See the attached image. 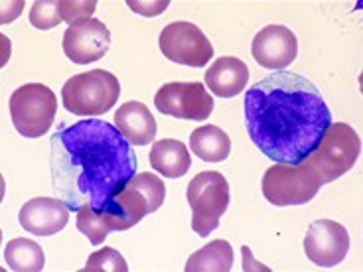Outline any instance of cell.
Instances as JSON below:
<instances>
[{
  "mask_svg": "<svg viewBox=\"0 0 363 272\" xmlns=\"http://www.w3.org/2000/svg\"><path fill=\"white\" fill-rule=\"evenodd\" d=\"M121 83L111 72L93 69L69 77L62 87L64 107L77 117H99L117 105Z\"/></svg>",
  "mask_w": 363,
  "mask_h": 272,
  "instance_id": "4",
  "label": "cell"
},
{
  "mask_svg": "<svg viewBox=\"0 0 363 272\" xmlns=\"http://www.w3.org/2000/svg\"><path fill=\"white\" fill-rule=\"evenodd\" d=\"M245 125L253 144L274 164H302L332 123L322 93L298 73L277 72L245 93Z\"/></svg>",
  "mask_w": 363,
  "mask_h": 272,
  "instance_id": "2",
  "label": "cell"
},
{
  "mask_svg": "<svg viewBox=\"0 0 363 272\" xmlns=\"http://www.w3.org/2000/svg\"><path fill=\"white\" fill-rule=\"evenodd\" d=\"M85 272H127L128 264L123 259V254L111 249V246H103L101 251L93 253L87 259L85 264Z\"/></svg>",
  "mask_w": 363,
  "mask_h": 272,
  "instance_id": "22",
  "label": "cell"
},
{
  "mask_svg": "<svg viewBox=\"0 0 363 272\" xmlns=\"http://www.w3.org/2000/svg\"><path fill=\"white\" fill-rule=\"evenodd\" d=\"M72 209L55 198H34L26 201L18 213V221L24 231L38 237L60 233L69 221Z\"/></svg>",
  "mask_w": 363,
  "mask_h": 272,
  "instance_id": "14",
  "label": "cell"
},
{
  "mask_svg": "<svg viewBox=\"0 0 363 272\" xmlns=\"http://www.w3.org/2000/svg\"><path fill=\"white\" fill-rule=\"evenodd\" d=\"M190 148L203 162H223L231 152V140L219 127L206 125L191 132Z\"/></svg>",
  "mask_w": 363,
  "mask_h": 272,
  "instance_id": "18",
  "label": "cell"
},
{
  "mask_svg": "<svg viewBox=\"0 0 363 272\" xmlns=\"http://www.w3.org/2000/svg\"><path fill=\"white\" fill-rule=\"evenodd\" d=\"M115 127L135 146L150 144L156 136L155 117L140 101H128L118 107L115 113Z\"/></svg>",
  "mask_w": 363,
  "mask_h": 272,
  "instance_id": "16",
  "label": "cell"
},
{
  "mask_svg": "<svg viewBox=\"0 0 363 272\" xmlns=\"http://www.w3.org/2000/svg\"><path fill=\"white\" fill-rule=\"evenodd\" d=\"M4 261L9 268L16 272H40L44 268L45 256L42 246L30 239H12L4 246Z\"/></svg>",
  "mask_w": 363,
  "mask_h": 272,
  "instance_id": "20",
  "label": "cell"
},
{
  "mask_svg": "<svg viewBox=\"0 0 363 272\" xmlns=\"http://www.w3.org/2000/svg\"><path fill=\"white\" fill-rule=\"evenodd\" d=\"M62 44L65 55L73 64L87 65L107 55L111 47V32L101 20L89 18L67 28Z\"/></svg>",
  "mask_w": 363,
  "mask_h": 272,
  "instance_id": "12",
  "label": "cell"
},
{
  "mask_svg": "<svg viewBox=\"0 0 363 272\" xmlns=\"http://www.w3.org/2000/svg\"><path fill=\"white\" fill-rule=\"evenodd\" d=\"M203 81L208 85V89L221 99L237 97L239 93L245 91L247 81H249V67L239 57L223 55V57H218L206 72Z\"/></svg>",
  "mask_w": 363,
  "mask_h": 272,
  "instance_id": "15",
  "label": "cell"
},
{
  "mask_svg": "<svg viewBox=\"0 0 363 272\" xmlns=\"http://www.w3.org/2000/svg\"><path fill=\"white\" fill-rule=\"evenodd\" d=\"M60 12H62V18L69 24V26H75L79 22H85L93 16V12L97 8V2L95 0H89V2H77V0H60Z\"/></svg>",
  "mask_w": 363,
  "mask_h": 272,
  "instance_id": "24",
  "label": "cell"
},
{
  "mask_svg": "<svg viewBox=\"0 0 363 272\" xmlns=\"http://www.w3.org/2000/svg\"><path fill=\"white\" fill-rule=\"evenodd\" d=\"M150 166L164 178H182L191 168V158L188 148L180 140L164 138L152 144L150 150Z\"/></svg>",
  "mask_w": 363,
  "mask_h": 272,
  "instance_id": "17",
  "label": "cell"
},
{
  "mask_svg": "<svg viewBox=\"0 0 363 272\" xmlns=\"http://www.w3.org/2000/svg\"><path fill=\"white\" fill-rule=\"evenodd\" d=\"M155 105L168 117L182 120H208L216 103L203 83L172 81L158 89Z\"/></svg>",
  "mask_w": 363,
  "mask_h": 272,
  "instance_id": "9",
  "label": "cell"
},
{
  "mask_svg": "<svg viewBox=\"0 0 363 272\" xmlns=\"http://www.w3.org/2000/svg\"><path fill=\"white\" fill-rule=\"evenodd\" d=\"M350 251V233L342 223L332 219H318L306 231L304 253L310 263L322 268H332L344 263Z\"/></svg>",
  "mask_w": 363,
  "mask_h": 272,
  "instance_id": "11",
  "label": "cell"
},
{
  "mask_svg": "<svg viewBox=\"0 0 363 272\" xmlns=\"http://www.w3.org/2000/svg\"><path fill=\"white\" fill-rule=\"evenodd\" d=\"M251 54L255 62L267 69L284 72L298 55V40L286 26L271 24L255 36Z\"/></svg>",
  "mask_w": 363,
  "mask_h": 272,
  "instance_id": "13",
  "label": "cell"
},
{
  "mask_svg": "<svg viewBox=\"0 0 363 272\" xmlns=\"http://www.w3.org/2000/svg\"><path fill=\"white\" fill-rule=\"evenodd\" d=\"M160 52L174 64L203 67L213 57V45L191 22H172L160 32Z\"/></svg>",
  "mask_w": 363,
  "mask_h": 272,
  "instance_id": "10",
  "label": "cell"
},
{
  "mask_svg": "<svg viewBox=\"0 0 363 272\" xmlns=\"http://www.w3.org/2000/svg\"><path fill=\"white\" fill-rule=\"evenodd\" d=\"M30 22L38 30L55 28L60 22H64L62 12H60V4L52 2V0H38L32 4V10H30Z\"/></svg>",
  "mask_w": 363,
  "mask_h": 272,
  "instance_id": "23",
  "label": "cell"
},
{
  "mask_svg": "<svg viewBox=\"0 0 363 272\" xmlns=\"http://www.w3.org/2000/svg\"><path fill=\"white\" fill-rule=\"evenodd\" d=\"M362 154V138L345 123H330L316 150L304 160L320 176L322 183H332L347 174Z\"/></svg>",
  "mask_w": 363,
  "mask_h": 272,
  "instance_id": "5",
  "label": "cell"
},
{
  "mask_svg": "<svg viewBox=\"0 0 363 272\" xmlns=\"http://www.w3.org/2000/svg\"><path fill=\"white\" fill-rule=\"evenodd\" d=\"M233 266V249L218 239L191 254L186 263V272H229Z\"/></svg>",
  "mask_w": 363,
  "mask_h": 272,
  "instance_id": "19",
  "label": "cell"
},
{
  "mask_svg": "<svg viewBox=\"0 0 363 272\" xmlns=\"http://www.w3.org/2000/svg\"><path fill=\"white\" fill-rule=\"evenodd\" d=\"M186 198L191 208V229L200 237H209L219 227L231 200L229 181L219 172H201L188 183Z\"/></svg>",
  "mask_w": 363,
  "mask_h": 272,
  "instance_id": "7",
  "label": "cell"
},
{
  "mask_svg": "<svg viewBox=\"0 0 363 272\" xmlns=\"http://www.w3.org/2000/svg\"><path fill=\"white\" fill-rule=\"evenodd\" d=\"M322 186L320 176L306 162L296 166L274 164L264 172L261 183L264 200L277 208L304 205L316 198Z\"/></svg>",
  "mask_w": 363,
  "mask_h": 272,
  "instance_id": "6",
  "label": "cell"
},
{
  "mask_svg": "<svg viewBox=\"0 0 363 272\" xmlns=\"http://www.w3.org/2000/svg\"><path fill=\"white\" fill-rule=\"evenodd\" d=\"M138 162L125 136L107 120L60 125L50 138L55 196L72 211L101 213L136 174Z\"/></svg>",
  "mask_w": 363,
  "mask_h": 272,
  "instance_id": "1",
  "label": "cell"
},
{
  "mask_svg": "<svg viewBox=\"0 0 363 272\" xmlns=\"http://www.w3.org/2000/svg\"><path fill=\"white\" fill-rule=\"evenodd\" d=\"M57 113L55 93L42 83H26L10 97L12 125L24 138H40L54 125Z\"/></svg>",
  "mask_w": 363,
  "mask_h": 272,
  "instance_id": "8",
  "label": "cell"
},
{
  "mask_svg": "<svg viewBox=\"0 0 363 272\" xmlns=\"http://www.w3.org/2000/svg\"><path fill=\"white\" fill-rule=\"evenodd\" d=\"M164 200L166 186L158 176L150 172L135 174L109 205L101 211V217L109 231H127L162 208Z\"/></svg>",
  "mask_w": 363,
  "mask_h": 272,
  "instance_id": "3",
  "label": "cell"
},
{
  "mask_svg": "<svg viewBox=\"0 0 363 272\" xmlns=\"http://www.w3.org/2000/svg\"><path fill=\"white\" fill-rule=\"evenodd\" d=\"M77 229L89 239L91 245H103V241L109 235V227L105 225L101 213L91 208H82L77 211Z\"/></svg>",
  "mask_w": 363,
  "mask_h": 272,
  "instance_id": "21",
  "label": "cell"
},
{
  "mask_svg": "<svg viewBox=\"0 0 363 272\" xmlns=\"http://www.w3.org/2000/svg\"><path fill=\"white\" fill-rule=\"evenodd\" d=\"M128 6L138 12V14H143V16H158V14H162L164 10L170 6V2L168 0H160V2H133V0H128Z\"/></svg>",
  "mask_w": 363,
  "mask_h": 272,
  "instance_id": "25",
  "label": "cell"
}]
</instances>
